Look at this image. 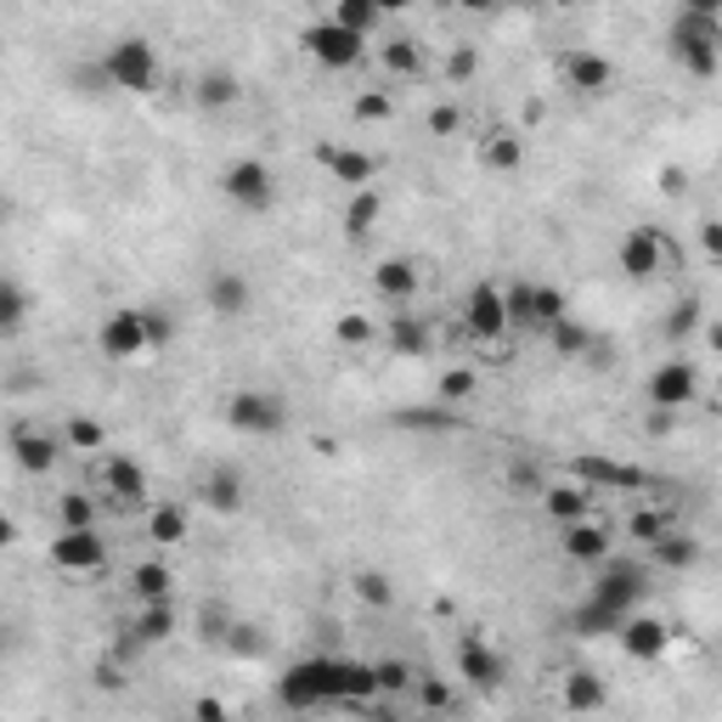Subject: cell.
Instances as JSON below:
<instances>
[{"label": "cell", "instance_id": "cell-1", "mask_svg": "<svg viewBox=\"0 0 722 722\" xmlns=\"http://www.w3.org/2000/svg\"><path fill=\"white\" fill-rule=\"evenodd\" d=\"M378 694L373 666L362 660H340V655H311L294 660L277 678V700L288 711H322V705H367Z\"/></svg>", "mask_w": 722, "mask_h": 722}, {"label": "cell", "instance_id": "cell-2", "mask_svg": "<svg viewBox=\"0 0 722 722\" xmlns=\"http://www.w3.org/2000/svg\"><path fill=\"white\" fill-rule=\"evenodd\" d=\"M671 63L694 79H711L722 68V18H700V12H678L671 23Z\"/></svg>", "mask_w": 722, "mask_h": 722}, {"label": "cell", "instance_id": "cell-3", "mask_svg": "<svg viewBox=\"0 0 722 722\" xmlns=\"http://www.w3.org/2000/svg\"><path fill=\"white\" fill-rule=\"evenodd\" d=\"M103 79L114 90H136V96H148L159 85V52L141 34H125L108 45V57H103Z\"/></svg>", "mask_w": 722, "mask_h": 722}, {"label": "cell", "instance_id": "cell-4", "mask_svg": "<svg viewBox=\"0 0 722 722\" xmlns=\"http://www.w3.org/2000/svg\"><path fill=\"white\" fill-rule=\"evenodd\" d=\"M96 351H103L108 362H136L153 351V333H148V311H108L103 327H96Z\"/></svg>", "mask_w": 722, "mask_h": 722}, {"label": "cell", "instance_id": "cell-5", "mask_svg": "<svg viewBox=\"0 0 722 722\" xmlns=\"http://www.w3.org/2000/svg\"><path fill=\"white\" fill-rule=\"evenodd\" d=\"M226 423L237 435L266 441V435H282L288 407H282V396H266V390H237V396H226Z\"/></svg>", "mask_w": 722, "mask_h": 722}, {"label": "cell", "instance_id": "cell-6", "mask_svg": "<svg viewBox=\"0 0 722 722\" xmlns=\"http://www.w3.org/2000/svg\"><path fill=\"white\" fill-rule=\"evenodd\" d=\"M644 593H649V570L644 564H633V559H621V564H604V575L593 582V604H604L610 615H621L627 621L638 604H644Z\"/></svg>", "mask_w": 722, "mask_h": 722}, {"label": "cell", "instance_id": "cell-7", "mask_svg": "<svg viewBox=\"0 0 722 722\" xmlns=\"http://www.w3.org/2000/svg\"><path fill=\"white\" fill-rule=\"evenodd\" d=\"M220 192H226L237 209H249V215L271 209V204H277L271 164H266V159H237V164H226V170H220Z\"/></svg>", "mask_w": 722, "mask_h": 722}, {"label": "cell", "instance_id": "cell-8", "mask_svg": "<svg viewBox=\"0 0 722 722\" xmlns=\"http://www.w3.org/2000/svg\"><path fill=\"white\" fill-rule=\"evenodd\" d=\"M300 45H305V52H311L322 68H356V63H362L367 34L345 29L340 18H322V23H311V29L300 34Z\"/></svg>", "mask_w": 722, "mask_h": 722}, {"label": "cell", "instance_id": "cell-9", "mask_svg": "<svg viewBox=\"0 0 722 722\" xmlns=\"http://www.w3.org/2000/svg\"><path fill=\"white\" fill-rule=\"evenodd\" d=\"M103 559H108V542L96 537V525H63V531L52 537V564L57 570L90 575V570H103Z\"/></svg>", "mask_w": 722, "mask_h": 722}, {"label": "cell", "instance_id": "cell-10", "mask_svg": "<svg viewBox=\"0 0 722 722\" xmlns=\"http://www.w3.org/2000/svg\"><path fill=\"white\" fill-rule=\"evenodd\" d=\"M463 327L474 340H503L508 333V294L497 282H474L468 300H463Z\"/></svg>", "mask_w": 722, "mask_h": 722}, {"label": "cell", "instance_id": "cell-11", "mask_svg": "<svg viewBox=\"0 0 722 722\" xmlns=\"http://www.w3.org/2000/svg\"><path fill=\"white\" fill-rule=\"evenodd\" d=\"M649 407H671V412H683V407H694V396H700V373H694V362H660L655 373H649Z\"/></svg>", "mask_w": 722, "mask_h": 722}, {"label": "cell", "instance_id": "cell-12", "mask_svg": "<svg viewBox=\"0 0 722 722\" xmlns=\"http://www.w3.org/2000/svg\"><path fill=\"white\" fill-rule=\"evenodd\" d=\"M559 79H564V90H575V96H604V90L615 85V68H610V57L588 52V45H575V52L559 57Z\"/></svg>", "mask_w": 722, "mask_h": 722}, {"label": "cell", "instance_id": "cell-13", "mask_svg": "<svg viewBox=\"0 0 722 722\" xmlns=\"http://www.w3.org/2000/svg\"><path fill=\"white\" fill-rule=\"evenodd\" d=\"M570 468H575V479H588L593 492H638V486H649V474H644L638 463H615V457H604V452L575 457Z\"/></svg>", "mask_w": 722, "mask_h": 722}, {"label": "cell", "instance_id": "cell-14", "mask_svg": "<svg viewBox=\"0 0 722 722\" xmlns=\"http://www.w3.org/2000/svg\"><path fill=\"white\" fill-rule=\"evenodd\" d=\"M666 260V237L655 226H633L627 237H621V271H627L633 282H649Z\"/></svg>", "mask_w": 722, "mask_h": 722}, {"label": "cell", "instance_id": "cell-15", "mask_svg": "<svg viewBox=\"0 0 722 722\" xmlns=\"http://www.w3.org/2000/svg\"><path fill=\"white\" fill-rule=\"evenodd\" d=\"M63 446H68V441H57L52 429H34V423H18V429H12V457H18V468H23V474H45V468H57Z\"/></svg>", "mask_w": 722, "mask_h": 722}, {"label": "cell", "instance_id": "cell-16", "mask_svg": "<svg viewBox=\"0 0 722 722\" xmlns=\"http://www.w3.org/2000/svg\"><path fill=\"white\" fill-rule=\"evenodd\" d=\"M559 553L575 559V564H604L610 559V531L593 514L588 519H570V525H559Z\"/></svg>", "mask_w": 722, "mask_h": 722}, {"label": "cell", "instance_id": "cell-17", "mask_svg": "<svg viewBox=\"0 0 722 722\" xmlns=\"http://www.w3.org/2000/svg\"><path fill=\"white\" fill-rule=\"evenodd\" d=\"M457 678L474 683V689H503L508 660H503L497 649H486L479 638H463V644H457Z\"/></svg>", "mask_w": 722, "mask_h": 722}, {"label": "cell", "instance_id": "cell-18", "mask_svg": "<svg viewBox=\"0 0 722 722\" xmlns=\"http://www.w3.org/2000/svg\"><path fill=\"white\" fill-rule=\"evenodd\" d=\"M621 649H627L633 660H660L666 649H671V627L666 621H655V615H627L621 621Z\"/></svg>", "mask_w": 722, "mask_h": 722}, {"label": "cell", "instance_id": "cell-19", "mask_svg": "<svg viewBox=\"0 0 722 722\" xmlns=\"http://www.w3.org/2000/svg\"><path fill=\"white\" fill-rule=\"evenodd\" d=\"M316 164L333 175V181H345L351 192H362L367 181H373V153H362V148H340V141H322V148H316Z\"/></svg>", "mask_w": 722, "mask_h": 722}, {"label": "cell", "instance_id": "cell-20", "mask_svg": "<svg viewBox=\"0 0 722 722\" xmlns=\"http://www.w3.org/2000/svg\"><path fill=\"white\" fill-rule=\"evenodd\" d=\"M204 300H209V311H215V316L237 322V316L249 311L255 288H249V277H244V271H215V277L204 282Z\"/></svg>", "mask_w": 722, "mask_h": 722}, {"label": "cell", "instance_id": "cell-21", "mask_svg": "<svg viewBox=\"0 0 722 722\" xmlns=\"http://www.w3.org/2000/svg\"><path fill=\"white\" fill-rule=\"evenodd\" d=\"M593 486L588 479H559V486H548L542 492V514L553 519V525H570V519H588L593 514Z\"/></svg>", "mask_w": 722, "mask_h": 722}, {"label": "cell", "instance_id": "cell-22", "mask_svg": "<svg viewBox=\"0 0 722 722\" xmlns=\"http://www.w3.org/2000/svg\"><path fill=\"white\" fill-rule=\"evenodd\" d=\"M103 492L114 503H141L148 497V468L136 457H103Z\"/></svg>", "mask_w": 722, "mask_h": 722}, {"label": "cell", "instance_id": "cell-23", "mask_svg": "<svg viewBox=\"0 0 722 722\" xmlns=\"http://www.w3.org/2000/svg\"><path fill=\"white\" fill-rule=\"evenodd\" d=\"M170 633H175V604H170V599L136 604V621H130V638H136V644H164Z\"/></svg>", "mask_w": 722, "mask_h": 722}, {"label": "cell", "instance_id": "cell-24", "mask_svg": "<svg viewBox=\"0 0 722 722\" xmlns=\"http://www.w3.org/2000/svg\"><path fill=\"white\" fill-rule=\"evenodd\" d=\"M170 588H175V570H170L164 559H141V564L130 570V599H136V604L170 599Z\"/></svg>", "mask_w": 722, "mask_h": 722}, {"label": "cell", "instance_id": "cell-25", "mask_svg": "<svg viewBox=\"0 0 722 722\" xmlns=\"http://www.w3.org/2000/svg\"><path fill=\"white\" fill-rule=\"evenodd\" d=\"M479 164L497 170V175H514V170L525 164V141H519L514 130H492L486 141H479Z\"/></svg>", "mask_w": 722, "mask_h": 722}, {"label": "cell", "instance_id": "cell-26", "mask_svg": "<svg viewBox=\"0 0 722 722\" xmlns=\"http://www.w3.org/2000/svg\"><path fill=\"white\" fill-rule=\"evenodd\" d=\"M373 288H378L384 300H412L418 266H412V260H378V266H373Z\"/></svg>", "mask_w": 722, "mask_h": 722}, {"label": "cell", "instance_id": "cell-27", "mask_svg": "<svg viewBox=\"0 0 722 722\" xmlns=\"http://www.w3.org/2000/svg\"><path fill=\"white\" fill-rule=\"evenodd\" d=\"M649 548H655V559H660L666 570H689V564L700 559V542H694L689 531H671V525H666V531H660Z\"/></svg>", "mask_w": 722, "mask_h": 722}, {"label": "cell", "instance_id": "cell-28", "mask_svg": "<svg viewBox=\"0 0 722 722\" xmlns=\"http://www.w3.org/2000/svg\"><path fill=\"white\" fill-rule=\"evenodd\" d=\"M204 503L215 514H237V508H244V479H237V468H215L204 479Z\"/></svg>", "mask_w": 722, "mask_h": 722}, {"label": "cell", "instance_id": "cell-29", "mask_svg": "<svg viewBox=\"0 0 722 722\" xmlns=\"http://www.w3.org/2000/svg\"><path fill=\"white\" fill-rule=\"evenodd\" d=\"M148 537H153L159 548L186 542V508H181V503H159V508L148 514Z\"/></svg>", "mask_w": 722, "mask_h": 722}, {"label": "cell", "instance_id": "cell-30", "mask_svg": "<svg viewBox=\"0 0 722 722\" xmlns=\"http://www.w3.org/2000/svg\"><path fill=\"white\" fill-rule=\"evenodd\" d=\"M378 215H384V204H378L373 186L351 192V204H345V237H367V231L378 226Z\"/></svg>", "mask_w": 722, "mask_h": 722}, {"label": "cell", "instance_id": "cell-31", "mask_svg": "<svg viewBox=\"0 0 722 722\" xmlns=\"http://www.w3.org/2000/svg\"><path fill=\"white\" fill-rule=\"evenodd\" d=\"M192 96H198V108H231L237 103V79L226 74V68H209V74H198V85H192Z\"/></svg>", "mask_w": 722, "mask_h": 722}, {"label": "cell", "instance_id": "cell-32", "mask_svg": "<svg viewBox=\"0 0 722 722\" xmlns=\"http://www.w3.org/2000/svg\"><path fill=\"white\" fill-rule=\"evenodd\" d=\"M604 683L599 678H588V671H570V678H564V705L570 711H604Z\"/></svg>", "mask_w": 722, "mask_h": 722}, {"label": "cell", "instance_id": "cell-33", "mask_svg": "<svg viewBox=\"0 0 722 722\" xmlns=\"http://www.w3.org/2000/svg\"><path fill=\"white\" fill-rule=\"evenodd\" d=\"M503 294H508V327L537 333V282H514Z\"/></svg>", "mask_w": 722, "mask_h": 722}, {"label": "cell", "instance_id": "cell-34", "mask_svg": "<svg viewBox=\"0 0 722 722\" xmlns=\"http://www.w3.org/2000/svg\"><path fill=\"white\" fill-rule=\"evenodd\" d=\"M63 441H68V452H103V446H108V429L79 412V418L63 423Z\"/></svg>", "mask_w": 722, "mask_h": 722}, {"label": "cell", "instance_id": "cell-35", "mask_svg": "<svg viewBox=\"0 0 722 722\" xmlns=\"http://www.w3.org/2000/svg\"><path fill=\"white\" fill-rule=\"evenodd\" d=\"M333 18H340L345 29H356V34H373L378 29V0H333Z\"/></svg>", "mask_w": 722, "mask_h": 722}, {"label": "cell", "instance_id": "cell-36", "mask_svg": "<svg viewBox=\"0 0 722 722\" xmlns=\"http://www.w3.org/2000/svg\"><path fill=\"white\" fill-rule=\"evenodd\" d=\"M390 345H396L401 356H423V351H429V333H423L418 316H390Z\"/></svg>", "mask_w": 722, "mask_h": 722}, {"label": "cell", "instance_id": "cell-37", "mask_svg": "<svg viewBox=\"0 0 722 722\" xmlns=\"http://www.w3.org/2000/svg\"><path fill=\"white\" fill-rule=\"evenodd\" d=\"M384 68L390 74H407V79H418L423 74V52L412 40H384Z\"/></svg>", "mask_w": 722, "mask_h": 722}, {"label": "cell", "instance_id": "cell-38", "mask_svg": "<svg viewBox=\"0 0 722 722\" xmlns=\"http://www.w3.org/2000/svg\"><path fill=\"white\" fill-rule=\"evenodd\" d=\"M548 340H553V351H564V356H582L588 345H593V333L575 322V316H564V322H553L548 327Z\"/></svg>", "mask_w": 722, "mask_h": 722}, {"label": "cell", "instance_id": "cell-39", "mask_svg": "<svg viewBox=\"0 0 722 722\" xmlns=\"http://www.w3.org/2000/svg\"><path fill=\"white\" fill-rule=\"evenodd\" d=\"M373 678H378V694H407V689L418 683V671H412L407 660H378Z\"/></svg>", "mask_w": 722, "mask_h": 722}, {"label": "cell", "instance_id": "cell-40", "mask_svg": "<svg viewBox=\"0 0 722 722\" xmlns=\"http://www.w3.org/2000/svg\"><path fill=\"white\" fill-rule=\"evenodd\" d=\"M23 322H29V294H23L18 282H0V327L18 333Z\"/></svg>", "mask_w": 722, "mask_h": 722}, {"label": "cell", "instance_id": "cell-41", "mask_svg": "<svg viewBox=\"0 0 722 722\" xmlns=\"http://www.w3.org/2000/svg\"><path fill=\"white\" fill-rule=\"evenodd\" d=\"M694 327H700V300H694V294H683L678 305L666 311V340H689Z\"/></svg>", "mask_w": 722, "mask_h": 722}, {"label": "cell", "instance_id": "cell-42", "mask_svg": "<svg viewBox=\"0 0 722 722\" xmlns=\"http://www.w3.org/2000/svg\"><path fill=\"white\" fill-rule=\"evenodd\" d=\"M570 316V305H564V294L553 282H537V333H548L553 322H564Z\"/></svg>", "mask_w": 722, "mask_h": 722}, {"label": "cell", "instance_id": "cell-43", "mask_svg": "<svg viewBox=\"0 0 722 722\" xmlns=\"http://www.w3.org/2000/svg\"><path fill=\"white\" fill-rule=\"evenodd\" d=\"M356 593H362V604H373V610H390V575L384 570H356Z\"/></svg>", "mask_w": 722, "mask_h": 722}, {"label": "cell", "instance_id": "cell-44", "mask_svg": "<svg viewBox=\"0 0 722 722\" xmlns=\"http://www.w3.org/2000/svg\"><path fill=\"white\" fill-rule=\"evenodd\" d=\"M575 633H588V638H599V633H621V615H610L604 604H582V610H575Z\"/></svg>", "mask_w": 722, "mask_h": 722}, {"label": "cell", "instance_id": "cell-45", "mask_svg": "<svg viewBox=\"0 0 722 722\" xmlns=\"http://www.w3.org/2000/svg\"><path fill=\"white\" fill-rule=\"evenodd\" d=\"M333 333H340V345H373L378 340L373 316H362V311H345L340 322H333Z\"/></svg>", "mask_w": 722, "mask_h": 722}, {"label": "cell", "instance_id": "cell-46", "mask_svg": "<svg viewBox=\"0 0 722 722\" xmlns=\"http://www.w3.org/2000/svg\"><path fill=\"white\" fill-rule=\"evenodd\" d=\"M351 114H356L362 125H384V119L396 114V103H390V96H384V90H362L356 103H351Z\"/></svg>", "mask_w": 722, "mask_h": 722}, {"label": "cell", "instance_id": "cell-47", "mask_svg": "<svg viewBox=\"0 0 722 722\" xmlns=\"http://www.w3.org/2000/svg\"><path fill=\"white\" fill-rule=\"evenodd\" d=\"M57 514H63V525H96V497L90 492H63Z\"/></svg>", "mask_w": 722, "mask_h": 722}, {"label": "cell", "instance_id": "cell-48", "mask_svg": "<svg viewBox=\"0 0 722 722\" xmlns=\"http://www.w3.org/2000/svg\"><path fill=\"white\" fill-rule=\"evenodd\" d=\"M435 390H441V401H468L474 396V373L468 367H446Z\"/></svg>", "mask_w": 722, "mask_h": 722}, {"label": "cell", "instance_id": "cell-49", "mask_svg": "<svg viewBox=\"0 0 722 722\" xmlns=\"http://www.w3.org/2000/svg\"><path fill=\"white\" fill-rule=\"evenodd\" d=\"M412 689H418V700H423L429 711H452V689H446L441 678H423V671H418V683H412Z\"/></svg>", "mask_w": 722, "mask_h": 722}, {"label": "cell", "instance_id": "cell-50", "mask_svg": "<svg viewBox=\"0 0 722 722\" xmlns=\"http://www.w3.org/2000/svg\"><path fill=\"white\" fill-rule=\"evenodd\" d=\"M457 130H463L457 103H435V108H429V136H457Z\"/></svg>", "mask_w": 722, "mask_h": 722}, {"label": "cell", "instance_id": "cell-51", "mask_svg": "<svg viewBox=\"0 0 722 722\" xmlns=\"http://www.w3.org/2000/svg\"><path fill=\"white\" fill-rule=\"evenodd\" d=\"M474 74H479V57H474V45H457V52L446 57V79H457V85H463V79H474Z\"/></svg>", "mask_w": 722, "mask_h": 722}, {"label": "cell", "instance_id": "cell-52", "mask_svg": "<svg viewBox=\"0 0 722 722\" xmlns=\"http://www.w3.org/2000/svg\"><path fill=\"white\" fill-rule=\"evenodd\" d=\"M627 531H633V542H655V537L666 531V519L644 508V514H633V519H627Z\"/></svg>", "mask_w": 722, "mask_h": 722}, {"label": "cell", "instance_id": "cell-53", "mask_svg": "<svg viewBox=\"0 0 722 722\" xmlns=\"http://www.w3.org/2000/svg\"><path fill=\"white\" fill-rule=\"evenodd\" d=\"M141 311H148V333H153V351H159V345H170V340H175V322H170V316H164L159 305H141Z\"/></svg>", "mask_w": 722, "mask_h": 722}, {"label": "cell", "instance_id": "cell-54", "mask_svg": "<svg viewBox=\"0 0 722 722\" xmlns=\"http://www.w3.org/2000/svg\"><path fill=\"white\" fill-rule=\"evenodd\" d=\"M700 244H705L711 260H722V220H705V226H700Z\"/></svg>", "mask_w": 722, "mask_h": 722}, {"label": "cell", "instance_id": "cell-55", "mask_svg": "<svg viewBox=\"0 0 722 722\" xmlns=\"http://www.w3.org/2000/svg\"><path fill=\"white\" fill-rule=\"evenodd\" d=\"M678 12H700V18H722V0H678Z\"/></svg>", "mask_w": 722, "mask_h": 722}, {"label": "cell", "instance_id": "cell-56", "mask_svg": "<svg viewBox=\"0 0 722 722\" xmlns=\"http://www.w3.org/2000/svg\"><path fill=\"white\" fill-rule=\"evenodd\" d=\"M452 7H457V12H474V18H479V12H497L503 0H452Z\"/></svg>", "mask_w": 722, "mask_h": 722}, {"label": "cell", "instance_id": "cell-57", "mask_svg": "<svg viewBox=\"0 0 722 722\" xmlns=\"http://www.w3.org/2000/svg\"><path fill=\"white\" fill-rule=\"evenodd\" d=\"M96 683H103V689H119L125 678H119V666H96Z\"/></svg>", "mask_w": 722, "mask_h": 722}, {"label": "cell", "instance_id": "cell-58", "mask_svg": "<svg viewBox=\"0 0 722 722\" xmlns=\"http://www.w3.org/2000/svg\"><path fill=\"white\" fill-rule=\"evenodd\" d=\"M192 711H198V716H226V705H220V700H198Z\"/></svg>", "mask_w": 722, "mask_h": 722}, {"label": "cell", "instance_id": "cell-59", "mask_svg": "<svg viewBox=\"0 0 722 722\" xmlns=\"http://www.w3.org/2000/svg\"><path fill=\"white\" fill-rule=\"evenodd\" d=\"M407 7H412V0H378V12H384V18H390V12H407Z\"/></svg>", "mask_w": 722, "mask_h": 722}, {"label": "cell", "instance_id": "cell-60", "mask_svg": "<svg viewBox=\"0 0 722 722\" xmlns=\"http://www.w3.org/2000/svg\"><path fill=\"white\" fill-rule=\"evenodd\" d=\"M705 340H711V351H722V322H711V327H705Z\"/></svg>", "mask_w": 722, "mask_h": 722}]
</instances>
